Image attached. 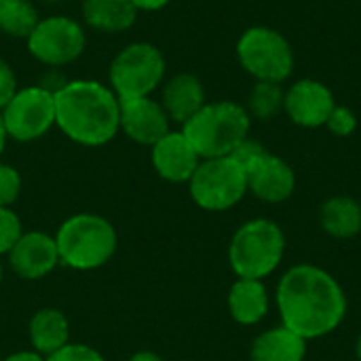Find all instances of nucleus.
<instances>
[{
	"mask_svg": "<svg viewBox=\"0 0 361 361\" xmlns=\"http://www.w3.org/2000/svg\"><path fill=\"white\" fill-rule=\"evenodd\" d=\"M47 361H106L104 355L82 343H68L66 347H61L57 353L49 355Z\"/></svg>",
	"mask_w": 361,
	"mask_h": 361,
	"instance_id": "nucleus-27",
	"label": "nucleus"
},
{
	"mask_svg": "<svg viewBox=\"0 0 361 361\" xmlns=\"http://www.w3.org/2000/svg\"><path fill=\"white\" fill-rule=\"evenodd\" d=\"M38 19V11L30 0H11L0 15V32L25 40L36 27Z\"/></svg>",
	"mask_w": 361,
	"mask_h": 361,
	"instance_id": "nucleus-23",
	"label": "nucleus"
},
{
	"mask_svg": "<svg viewBox=\"0 0 361 361\" xmlns=\"http://www.w3.org/2000/svg\"><path fill=\"white\" fill-rule=\"evenodd\" d=\"M27 336L32 343V351L49 357L70 343V322L59 309H40L30 319Z\"/></svg>",
	"mask_w": 361,
	"mask_h": 361,
	"instance_id": "nucleus-21",
	"label": "nucleus"
},
{
	"mask_svg": "<svg viewBox=\"0 0 361 361\" xmlns=\"http://www.w3.org/2000/svg\"><path fill=\"white\" fill-rule=\"evenodd\" d=\"M127 361H165L159 353H154V351H137V353H133L131 357Z\"/></svg>",
	"mask_w": 361,
	"mask_h": 361,
	"instance_id": "nucleus-32",
	"label": "nucleus"
},
{
	"mask_svg": "<svg viewBox=\"0 0 361 361\" xmlns=\"http://www.w3.org/2000/svg\"><path fill=\"white\" fill-rule=\"evenodd\" d=\"M283 97H286V87L281 82H267V80H256L254 87L250 89L245 110L250 112L252 121H273L283 112Z\"/></svg>",
	"mask_w": 361,
	"mask_h": 361,
	"instance_id": "nucleus-22",
	"label": "nucleus"
},
{
	"mask_svg": "<svg viewBox=\"0 0 361 361\" xmlns=\"http://www.w3.org/2000/svg\"><path fill=\"white\" fill-rule=\"evenodd\" d=\"M159 102L171 123L184 125L190 116H195L207 104L205 85L197 74H190V72L173 74L161 85Z\"/></svg>",
	"mask_w": 361,
	"mask_h": 361,
	"instance_id": "nucleus-16",
	"label": "nucleus"
},
{
	"mask_svg": "<svg viewBox=\"0 0 361 361\" xmlns=\"http://www.w3.org/2000/svg\"><path fill=\"white\" fill-rule=\"evenodd\" d=\"M59 262L74 271H95L112 260L118 235L110 220L97 214H74L55 233Z\"/></svg>",
	"mask_w": 361,
	"mask_h": 361,
	"instance_id": "nucleus-5",
	"label": "nucleus"
},
{
	"mask_svg": "<svg viewBox=\"0 0 361 361\" xmlns=\"http://www.w3.org/2000/svg\"><path fill=\"white\" fill-rule=\"evenodd\" d=\"M2 361H47V357H42L36 351H17V353L6 355Z\"/></svg>",
	"mask_w": 361,
	"mask_h": 361,
	"instance_id": "nucleus-31",
	"label": "nucleus"
},
{
	"mask_svg": "<svg viewBox=\"0 0 361 361\" xmlns=\"http://www.w3.org/2000/svg\"><path fill=\"white\" fill-rule=\"evenodd\" d=\"M360 201H361V199H360Z\"/></svg>",
	"mask_w": 361,
	"mask_h": 361,
	"instance_id": "nucleus-38",
	"label": "nucleus"
},
{
	"mask_svg": "<svg viewBox=\"0 0 361 361\" xmlns=\"http://www.w3.org/2000/svg\"><path fill=\"white\" fill-rule=\"evenodd\" d=\"M247 195H254L267 205H281L296 192V171L279 154L264 152L247 169Z\"/></svg>",
	"mask_w": 361,
	"mask_h": 361,
	"instance_id": "nucleus-12",
	"label": "nucleus"
},
{
	"mask_svg": "<svg viewBox=\"0 0 361 361\" xmlns=\"http://www.w3.org/2000/svg\"><path fill=\"white\" fill-rule=\"evenodd\" d=\"M55 127L74 144L104 146L121 131V102L99 80H68L55 89Z\"/></svg>",
	"mask_w": 361,
	"mask_h": 361,
	"instance_id": "nucleus-2",
	"label": "nucleus"
},
{
	"mask_svg": "<svg viewBox=\"0 0 361 361\" xmlns=\"http://www.w3.org/2000/svg\"><path fill=\"white\" fill-rule=\"evenodd\" d=\"M267 152V148L258 142V140H254V137H247V140H243L237 148H235V152L231 154L243 169H247L254 161H258L262 154Z\"/></svg>",
	"mask_w": 361,
	"mask_h": 361,
	"instance_id": "nucleus-28",
	"label": "nucleus"
},
{
	"mask_svg": "<svg viewBox=\"0 0 361 361\" xmlns=\"http://www.w3.org/2000/svg\"><path fill=\"white\" fill-rule=\"evenodd\" d=\"M6 256L11 269L25 281L42 279L61 264L55 237L42 231L23 233Z\"/></svg>",
	"mask_w": 361,
	"mask_h": 361,
	"instance_id": "nucleus-13",
	"label": "nucleus"
},
{
	"mask_svg": "<svg viewBox=\"0 0 361 361\" xmlns=\"http://www.w3.org/2000/svg\"><path fill=\"white\" fill-rule=\"evenodd\" d=\"M42 2H61V0H42Z\"/></svg>",
	"mask_w": 361,
	"mask_h": 361,
	"instance_id": "nucleus-37",
	"label": "nucleus"
},
{
	"mask_svg": "<svg viewBox=\"0 0 361 361\" xmlns=\"http://www.w3.org/2000/svg\"><path fill=\"white\" fill-rule=\"evenodd\" d=\"M307 353L309 341L281 324L262 330L250 345V361H305Z\"/></svg>",
	"mask_w": 361,
	"mask_h": 361,
	"instance_id": "nucleus-19",
	"label": "nucleus"
},
{
	"mask_svg": "<svg viewBox=\"0 0 361 361\" xmlns=\"http://www.w3.org/2000/svg\"><path fill=\"white\" fill-rule=\"evenodd\" d=\"M19 85H17V74L11 68L8 61H4L0 57V110L11 102V97L17 93Z\"/></svg>",
	"mask_w": 361,
	"mask_h": 361,
	"instance_id": "nucleus-29",
	"label": "nucleus"
},
{
	"mask_svg": "<svg viewBox=\"0 0 361 361\" xmlns=\"http://www.w3.org/2000/svg\"><path fill=\"white\" fill-rule=\"evenodd\" d=\"M21 235H23L21 218L11 207H0V256L8 254Z\"/></svg>",
	"mask_w": 361,
	"mask_h": 361,
	"instance_id": "nucleus-25",
	"label": "nucleus"
},
{
	"mask_svg": "<svg viewBox=\"0 0 361 361\" xmlns=\"http://www.w3.org/2000/svg\"><path fill=\"white\" fill-rule=\"evenodd\" d=\"M21 195V176L19 171L0 161V207H11Z\"/></svg>",
	"mask_w": 361,
	"mask_h": 361,
	"instance_id": "nucleus-26",
	"label": "nucleus"
},
{
	"mask_svg": "<svg viewBox=\"0 0 361 361\" xmlns=\"http://www.w3.org/2000/svg\"><path fill=\"white\" fill-rule=\"evenodd\" d=\"M121 102V131L140 146H154L163 135L171 131L169 116L159 99L135 97Z\"/></svg>",
	"mask_w": 361,
	"mask_h": 361,
	"instance_id": "nucleus-14",
	"label": "nucleus"
},
{
	"mask_svg": "<svg viewBox=\"0 0 361 361\" xmlns=\"http://www.w3.org/2000/svg\"><path fill=\"white\" fill-rule=\"evenodd\" d=\"M235 55L239 66L254 78L267 82H286L294 74L296 53L283 32L271 25H252L241 32Z\"/></svg>",
	"mask_w": 361,
	"mask_h": 361,
	"instance_id": "nucleus-6",
	"label": "nucleus"
},
{
	"mask_svg": "<svg viewBox=\"0 0 361 361\" xmlns=\"http://www.w3.org/2000/svg\"><path fill=\"white\" fill-rule=\"evenodd\" d=\"M11 0H0V15H2V11H4V6L8 4Z\"/></svg>",
	"mask_w": 361,
	"mask_h": 361,
	"instance_id": "nucleus-35",
	"label": "nucleus"
},
{
	"mask_svg": "<svg viewBox=\"0 0 361 361\" xmlns=\"http://www.w3.org/2000/svg\"><path fill=\"white\" fill-rule=\"evenodd\" d=\"M167 74V61L152 42H131L123 47L108 70V87L118 99L150 97Z\"/></svg>",
	"mask_w": 361,
	"mask_h": 361,
	"instance_id": "nucleus-7",
	"label": "nucleus"
},
{
	"mask_svg": "<svg viewBox=\"0 0 361 361\" xmlns=\"http://www.w3.org/2000/svg\"><path fill=\"white\" fill-rule=\"evenodd\" d=\"M357 127H360V121H357L355 110L343 104H336L332 114L326 121V129L334 137H351L357 131Z\"/></svg>",
	"mask_w": 361,
	"mask_h": 361,
	"instance_id": "nucleus-24",
	"label": "nucleus"
},
{
	"mask_svg": "<svg viewBox=\"0 0 361 361\" xmlns=\"http://www.w3.org/2000/svg\"><path fill=\"white\" fill-rule=\"evenodd\" d=\"M82 21L102 34H118L133 27L140 11L131 0H82Z\"/></svg>",
	"mask_w": 361,
	"mask_h": 361,
	"instance_id": "nucleus-20",
	"label": "nucleus"
},
{
	"mask_svg": "<svg viewBox=\"0 0 361 361\" xmlns=\"http://www.w3.org/2000/svg\"><path fill=\"white\" fill-rule=\"evenodd\" d=\"M8 140L34 142L55 127V91L44 85L21 87L0 110Z\"/></svg>",
	"mask_w": 361,
	"mask_h": 361,
	"instance_id": "nucleus-9",
	"label": "nucleus"
},
{
	"mask_svg": "<svg viewBox=\"0 0 361 361\" xmlns=\"http://www.w3.org/2000/svg\"><path fill=\"white\" fill-rule=\"evenodd\" d=\"M334 106V91L317 78H296L290 87H286L283 114L302 129L326 127Z\"/></svg>",
	"mask_w": 361,
	"mask_h": 361,
	"instance_id": "nucleus-11",
	"label": "nucleus"
},
{
	"mask_svg": "<svg viewBox=\"0 0 361 361\" xmlns=\"http://www.w3.org/2000/svg\"><path fill=\"white\" fill-rule=\"evenodd\" d=\"M250 112L243 104L231 99L207 102L182 125V133L201 159L231 157L235 148L250 137Z\"/></svg>",
	"mask_w": 361,
	"mask_h": 361,
	"instance_id": "nucleus-4",
	"label": "nucleus"
},
{
	"mask_svg": "<svg viewBox=\"0 0 361 361\" xmlns=\"http://www.w3.org/2000/svg\"><path fill=\"white\" fill-rule=\"evenodd\" d=\"M30 55L44 66H68L76 61L87 47V32L80 21L66 15L38 19L32 34L25 38Z\"/></svg>",
	"mask_w": 361,
	"mask_h": 361,
	"instance_id": "nucleus-10",
	"label": "nucleus"
},
{
	"mask_svg": "<svg viewBox=\"0 0 361 361\" xmlns=\"http://www.w3.org/2000/svg\"><path fill=\"white\" fill-rule=\"evenodd\" d=\"M271 302L267 283L258 279H235L226 296L231 319L245 328L262 324L271 311Z\"/></svg>",
	"mask_w": 361,
	"mask_h": 361,
	"instance_id": "nucleus-17",
	"label": "nucleus"
},
{
	"mask_svg": "<svg viewBox=\"0 0 361 361\" xmlns=\"http://www.w3.org/2000/svg\"><path fill=\"white\" fill-rule=\"evenodd\" d=\"M355 357H357V361H361V332L357 341H355Z\"/></svg>",
	"mask_w": 361,
	"mask_h": 361,
	"instance_id": "nucleus-34",
	"label": "nucleus"
},
{
	"mask_svg": "<svg viewBox=\"0 0 361 361\" xmlns=\"http://www.w3.org/2000/svg\"><path fill=\"white\" fill-rule=\"evenodd\" d=\"M286 233L271 218L243 222L228 241V267L237 279H258L275 275L286 258Z\"/></svg>",
	"mask_w": 361,
	"mask_h": 361,
	"instance_id": "nucleus-3",
	"label": "nucleus"
},
{
	"mask_svg": "<svg viewBox=\"0 0 361 361\" xmlns=\"http://www.w3.org/2000/svg\"><path fill=\"white\" fill-rule=\"evenodd\" d=\"M150 161L159 178H163L165 182L188 184L203 159L197 154L182 129H171L150 148Z\"/></svg>",
	"mask_w": 361,
	"mask_h": 361,
	"instance_id": "nucleus-15",
	"label": "nucleus"
},
{
	"mask_svg": "<svg viewBox=\"0 0 361 361\" xmlns=\"http://www.w3.org/2000/svg\"><path fill=\"white\" fill-rule=\"evenodd\" d=\"M273 300L279 324L309 343L334 334L349 313L343 283L330 271L311 262H298L283 271Z\"/></svg>",
	"mask_w": 361,
	"mask_h": 361,
	"instance_id": "nucleus-1",
	"label": "nucleus"
},
{
	"mask_svg": "<svg viewBox=\"0 0 361 361\" xmlns=\"http://www.w3.org/2000/svg\"><path fill=\"white\" fill-rule=\"evenodd\" d=\"M133 6L137 11H148V13H154V11H161L165 8L167 4H171V0H131Z\"/></svg>",
	"mask_w": 361,
	"mask_h": 361,
	"instance_id": "nucleus-30",
	"label": "nucleus"
},
{
	"mask_svg": "<svg viewBox=\"0 0 361 361\" xmlns=\"http://www.w3.org/2000/svg\"><path fill=\"white\" fill-rule=\"evenodd\" d=\"M317 220L328 237L336 241L355 239L361 235V201L351 195H332L319 205Z\"/></svg>",
	"mask_w": 361,
	"mask_h": 361,
	"instance_id": "nucleus-18",
	"label": "nucleus"
},
{
	"mask_svg": "<svg viewBox=\"0 0 361 361\" xmlns=\"http://www.w3.org/2000/svg\"><path fill=\"white\" fill-rule=\"evenodd\" d=\"M6 140H8V135H6L4 121H2V114H0V157H2V152H4V148H6Z\"/></svg>",
	"mask_w": 361,
	"mask_h": 361,
	"instance_id": "nucleus-33",
	"label": "nucleus"
},
{
	"mask_svg": "<svg viewBox=\"0 0 361 361\" xmlns=\"http://www.w3.org/2000/svg\"><path fill=\"white\" fill-rule=\"evenodd\" d=\"M0 283H2V262H0Z\"/></svg>",
	"mask_w": 361,
	"mask_h": 361,
	"instance_id": "nucleus-36",
	"label": "nucleus"
},
{
	"mask_svg": "<svg viewBox=\"0 0 361 361\" xmlns=\"http://www.w3.org/2000/svg\"><path fill=\"white\" fill-rule=\"evenodd\" d=\"M188 192L195 205L203 212H228L247 195L245 169L233 157L203 159L188 180Z\"/></svg>",
	"mask_w": 361,
	"mask_h": 361,
	"instance_id": "nucleus-8",
	"label": "nucleus"
}]
</instances>
